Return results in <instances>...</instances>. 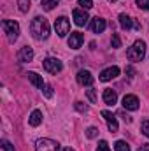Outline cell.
<instances>
[{
    "label": "cell",
    "mask_w": 149,
    "mask_h": 151,
    "mask_svg": "<svg viewBox=\"0 0 149 151\" xmlns=\"http://www.w3.org/2000/svg\"><path fill=\"white\" fill-rule=\"evenodd\" d=\"M30 30L34 34L35 39H47L49 37V23L46 18L42 16H35L32 19V25H30Z\"/></svg>",
    "instance_id": "cell-1"
},
{
    "label": "cell",
    "mask_w": 149,
    "mask_h": 151,
    "mask_svg": "<svg viewBox=\"0 0 149 151\" xmlns=\"http://www.w3.org/2000/svg\"><path fill=\"white\" fill-rule=\"evenodd\" d=\"M126 56L130 62H142V58L146 56V42L144 40H135L133 46L126 51Z\"/></svg>",
    "instance_id": "cell-2"
},
{
    "label": "cell",
    "mask_w": 149,
    "mask_h": 151,
    "mask_svg": "<svg viewBox=\"0 0 149 151\" xmlns=\"http://www.w3.org/2000/svg\"><path fill=\"white\" fill-rule=\"evenodd\" d=\"M2 28H4V34L7 35V39L11 42H14L16 39L19 37V25L12 19H4L2 21Z\"/></svg>",
    "instance_id": "cell-3"
},
{
    "label": "cell",
    "mask_w": 149,
    "mask_h": 151,
    "mask_svg": "<svg viewBox=\"0 0 149 151\" xmlns=\"http://www.w3.org/2000/svg\"><path fill=\"white\" fill-rule=\"evenodd\" d=\"M54 30H56V34H58L60 37H65V35L69 34V30H70V21H69L65 16H60V18L54 21Z\"/></svg>",
    "instance_id": "cell-4"
},
{
    "label": "cell",
    "mask_w": 149,
    "mask_h": 151,
    "mask_svg": "<svg viewBox=\"0 0 149 151\" xmlns=\"http://www.w3.org/2000/svg\"><path fill=\"white\" fill-rule=\"evenodd\" d=\"M60 144L51 139H39L35 142V151H58Z\"/></svg>",
    "instance_id": "cell-5"
},
{
    "label": "cell",
    "mask_w": 149,
    "mask_h": 151,
    "mask_svg": "<svg viewBox=\"0 0 149 151\" xmlns=\"http://www.w3.org/2000/svg\"><path fill=\"white\" fill-rule=\"evenodd\" d=\"M44 69H46L49 74H58V72H62L63 65H62V62L56 60V58H46V60H44Z\"/></svg>",
    "instance_id": "cell-6"
},
{
    "label": "cell",
    "mask_w": 149,
    "mask_h": 151,
    "mask_svg": "<svg viewBox=\"0 0 149 151\" xmlns=\"http://www.w3.org/2000/svg\"><path fill=\"white\" fill-rule=\"evenodd\" d=\"M77 83H79L81 86H91V84L95 83V77L91 76L90 70H79V72H77Z\"/></svg>",
    "instance_id": "cell-7"
},
{
    "label": "cell",
    "mask_w": 149,
    "mask_h": 151,
    "mask_svg": "<svg viewBox=\"0 0 149 151\" xmlns=\"http://www.w3.org/2000/svg\"><path fill=\"white\" fill-rule=\"evenodd\" d=\"M123 107L128 111H137L139 109V99L135 95H125L123 97Z\"/></svg>",
    "instance_id": "cell-8"
},
{
    "label": "cell",
    "mask_w": 149,
    "mask_h": 151,
    "mask_svg": "<svg viewBox=\"0 0 149 151\" xmlns=\"http://www.w3.org/2000/svg\"><path fill=\"white\" fill-rule=\"evenodd\" d=\"M72 16H74V23L77 27H84L88 23V12L84 9H74Z\"/></svg>",
    "instance_id": "cell-9"
},
{
    "label": "cell",
    "mask_w": 149,
    "mask_h": 151,
    "mask_svg": "<svg viewBox=\"0 0 149 151\" xmlns=\"http://www.w3.org/2000/svg\"><path fill=\"white\" fill-rule=\"evenodd\" d=\"M102 118L107 121L109 130H111L112 134H116V132H117V119H116V116H114L111 111H102Z\"/></svg>",
    "instance_id": "cell-10"
},
{
    "label": "cell",
    "mask_w": 149,
    "mask_h": 151,
    "mask_svg": "<svg viewBox=\"0 0 149 151\" xmlns=\"http://www.w3.org/2000/svg\"><path fill=\"white\" fill-rule=\"evenodd\" d=\"M18 60L23 62V63L32 62V60H34V49H32L30 46H23V47L19 49V53H18Z\"/></svg>",
    "instance_id": "cell-11"
},
{
    "label": "cell",
    "mask_w": 149,
    "mask_h": 151,
    "mask_svg": "<svg viewBox=\"0 0 149 151\" xmlns=\"http://www.w3.org/2000/svg\"><path fill=\"white\" fill-rule=\"evenodd\" d=\"M117 76H119V69H117V67H109V69H105V70L100 72L98 79L104 81V83H107V81H111V79L117 77Z\"/></svg>",
    "instance_id": "cell-12"
},
{
    "label": "cell",
    "mask_w": 149,
    "mask_h": 151,
    "mask_svg": "<svg viewBox=\"0 0 149 151\" xmlns=\"http://www.w3.org/2000/svg\"><path fill=\"white\" fill-rule=\"evenodd\" d=\"M82 34L81 32H72L70 34V39H69V47H72V49H79L81 46H82Z\"/></svg>",
    "instance_id": "cell-13"
},
{
    "label": "cell",
    "mask_w": 149,
    "mask_h": 151,
    "mask_svg": "<svg viewBox=\"0 0 149 151\" xmlns=\"http://www.w3.org/2000/svg\"><path fill=\"white\" fill-rule=\"evenodd\" d=\"M105 27H107V23H105V19L104 18H95L93 21H91V30L95 32V34H102L104 30H105Z\"/></svg>",
    "instance_id": "cell-14"
},
{
    "label": "cell",
    "mask_w": 149,
    "mask_h": 151,
    "mask_svg": "<svg viewBox=\"0 0 149 151\" xmlns=\"http://www.w3.org/2000/svg\"><path fill=\"white\" fill-rule=\"evenodd\" d=\"M104 102H105L107 106H114V104L117 102V95H116L114 90H111V88L104 90Z\"/></svg>",
    "instance_id": "cell-15"
},
{
    "label": "cell",
    "mask_w": 149,
    "mask_h": 151,
    "mask_svg": "<svg viewBox=\"0 0 149 151\" xmlns=\"http://www.w3.org/2000/svg\"><path fill=\"white\" fill-rule=\"evenodd\" d=\"M28 81L35 86V88H44L46 84H44V81H42V76H39L37 72H28Z\"/></svg>",
    "instance_id": "cell-16"
},
{
    "label": "cell",
    "mask_w": 149,
    "mask_h": 151,
    "mask_svg": "<svg viewBox=\"0 0 149 151\" xmlns=\"http://www.w3.org/2000/svg\"><path fill=\"white\" fill-rule=\"evenodd\" d=\"M28 123H30L32 127H39V125L42 123V113H40L39 109H35V111H32V114H30V118H28Z\"/></svg>",
    "instance_id": "cell-17"
},
{
    "label": "cell",
    "mask_w": 149,
    "mask_h": 151,
    "mask_svg": "<svg viewBox=\"0 0 149 151\" xmlns=\"http://www.w3.org/2000/svg\"><path fill=\"white\" fill-rule=\"evenodd\" d=\"M119 25H121L123 30H130L133 27V19L130 16H126V14H119Z\"/></svg>",
    "instance_id": "cell-18"
},
{
    "label": "cell",
    "mask_w": 149,
    "mask_h": 151,
    "mask_svg": "<svg viewBox=\"0 0 149 151\" xmlns=\"http://www.w3.org/2000/svg\"><path fill=\"white\" fill-rule=\"evenodd\" d=\"M58 4H60V0H42V7L46 11H53Z\"/></svg>",
    "instance_id": "cell-19"
},
{
    "label": "cell",
    "mask_w": 149,
    "mask_h": 151,
    "mask_svg": "<svg viewBox=\"0 0 149 151\" xmlns=\"http://www.w3.org/2000/svg\"><path fill=\"white\" fill-rule=\"evenodd\" d=\"M114 150L116 151H132L130 150V144H128L126 141H117V142L114 144Z\"/></svg>",
    "instance_id": "cell-20"
},
{
    "label": "cell",
    "mask_w": 149,
    "mask_h": 151,
    "mask_svg": "<svg viewBox=\"0 0 149 151\" xmlns=\"http://www.w3.org/2000/svg\"><path fill=\"white\" fill-rule=\"evenodd\" d=\"M18 7L21 12H28L30 11V0H18Z\"/></svg>",
    "instance_id": "cell-21"
},
{
    "label": "cell",
    "mask_w": 149,
    "mask_h": 151,
    "mask_svg": "<svg viewBox=\"0 0 149 151\" xmlns=\"http://www.w3.org/2000/svg\"><path fill=\"white\" fill-rule=\"evenodd\" d=\"M98 135V128H95V127H90L88 130H86V137L88 139H95Z\"/></svg>",
    "instance_id": "cell-22"
},
{
    "label": "cell",
    "mask_w": 149,
    "mask_h": 151,
    "mask_svg": "<svg viewBox=\"0 0 149 151\" xmlns=\"http://www.w3.org/2000/svg\"><path fill=\"white\" fill-rule=\"evenodd\" d=\"M111 42H112V47H121V39H119L117 34H112Z\"/></svg>",
    "instance_id": "cell-23"
},
{
    "label": "cell",
    "mask_w": 149,
    "mask_h": 151,
    "mask_svg": "<svg viewBox=\"0 0 149 151\" xmlns=\"http://www.w3.org/2000/svg\"><path fill=\"white\" fill-rule=\"evenodd\" d=\"M81 9H91L93 7V0H79Z\"/></svg>",
    "instance_id": "cell-24"
},
{
    "label": "cell",
    "mask_w": 149,
    "mask_h": 151,
    "mask_svg": "<svg viewBox=\"0 0 149 151\" xmlns=\"http://www.w3.org/2000/svg\"><path fill=\"white\" fill-rule=\"evenodd\" d=\"M135 4H137L142 11H149V0H135Z\"/></svg>",
    "instance_id": "cell-25"
},
{
    "label": "cell",
    "mask_w": 149,
    "mask_h": 151,
    "mask_svg": "<svg viewBox=\"0 0 149 151\" xmlns=\"http://www.w3.org/2000/svg\"><path fill=\"white\" fill-rule=\"evenodd\" d=\"M86 95H88V99H90L91 104H97V93H95V90H88Z\"/></svg>",
    "instance_id": "cell-26"
},
{
    "label": "cell",
    "mask_w": 149,
    "mask_h": 151,
    "mask_svg": "<svg viewBox=\"0 0 149 151\" xmlns=\"http://www.w3.org/2000/svg\"><path fill=\"white\" fill-rule=\"evenodd\" d=\"M2 150H4V151H16V150H14V146H12L9 141H5V139L2 141Z\"/></svg>",
    "instance_id": "cell-27"
},
{
    "label": "cell",
    "mask_w": 149,
    "mask_h": 151,
    "mask_svg": "<svg viewBox=\"0 0 149 151\" xmlns=\"http://www.w3.org/2000/svg\"><path fill=\"white\" fill-rule=\"evenodd\" d=\"M42 91H44V97H46V99H51V97H53V88H51V86L46 84V86L42 88Z\"/></svg>",
    "instance_id": "cell-28"
},
{
    "label": "cell",
    "mask_w": 149,
    "mask_h": 151,
    "mask_svg": "<svg viewBox=\"0 0 149 151\" xmlns=\"http://www.w3.org/2000/svg\"><path fill=\"white\" fill-rule=\"evenodd\" d=\"M142 134L146 137H149V119H144L142 121Z\"/></svg>",
    "instance_id": "cell-29"
},
{
    "label": "cell",
    "mask_w": 149,
    "mask_h": 151,
    "mask_svg": "<svg viewBox=\"0 0 149 151\" xmlns=\"http://www.w3.org/2000/svg\"><path fill=\"white\" fill-rule=\"evenodd\" d=\"M97 151H111V150H109V144H107L105 141H100V142H98V148H97Z\"/></svg>",
    "instance_id": "cell-30"
},
{
    "label": "cell",
    "mask_w": 149,
    "mask_h": 151,
    "mask_svg": "<svg viewBox=\"0 0 149 151\" xmlns=\"http://www.w3.org/2000/svg\"><path fill=\"white\" fill-rule=\"evenodd\" d=\"M75 109H77V111H79V113H88V107H86V106H82V102H75Z\"/></svg>",
    "instance_id": "cell-31"
},
{
    "label": "cell",
    "mask_w": 149,
    "mask_h": 151,
    "mask_svg": "<svg viewBox=\"0 0 149 151\" xmlns=\"http://www.w3.org/2000/svg\"><path fill=\"white\" fill-rule=\"evenodd\" d=\"M119 116L123 118V121H125L126 125H130V123H132V118H130V116H128L126 113H119Z\"/></svg>",
    "instance_id": "cell-32"
},
{
    "label": "cell",
    "mask_w": 149,
    "mask_h": 151,
    "mask_svg": "<svg viewBox=\"0 0 149 151\" xmlns=\"http://www.w3.org/2000/svg\"><path fill=\"white\" fill-rule=\"evenodd\" d=\"M139 151H149V144H142V146L139 148Z\"/></svg>",
    "instance_id": "cell-33"
},
{
    "label": "cell",
    "mask_w": 149,
    "mask_h": 151,
    "mask_svg": "<svg viewBox=\"0 0 149 151\" xmlns=\"http://www.w3.org/2000/svg\"><path fill=\"white\" fill-rule=\"evenodd\" d=\"M62 151H74V150H72V148H63Z\"/></svg>",
    "instance_id": "cell-34"
},
{
    "label": "cell",
    "mask_w": 149,
    "mask_h": 151,
    "mask_svg": "<svg viewBox=\"0 0 149 151\" xmlns=\"http://www.w3.org/2000/svg\"><path fill=\"white\" fill-rule=\"evenodd\" d=\"M109 2H116V0H109Z\"/></svg>",
    "instance_id": "cell-35"
}]
</instances>
